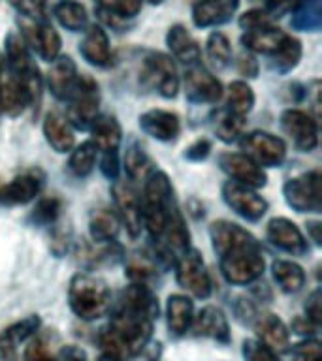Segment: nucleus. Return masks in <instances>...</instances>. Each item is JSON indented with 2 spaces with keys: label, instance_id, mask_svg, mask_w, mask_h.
Masks as SVG:
<instances>
[{
  "label": "nucleus",
  "instance_id": "a18cd8bd",
  "mask_svg": "<svg viewBox=\"0 0 322 361\" xmlns=\"http://www.w3.org/2000/svg\"><path fill=\"white\" fill-rule=\"evenodd\" d=\"M62 200L56 196L40 197L30 213V222L38 228H53L61 220Z\"/></svg>",
  "mask_w": 322,
  "mask_h": 361
},
{
  "label": "nucleus",
  "instance_id": "de8ad7c7",
  "mask_svg": "<svg viewBox=\"0 0 322 361\" xmlns=\"http://www.w3.org/2000/svg\"><path fill=\"white\" fill-rule=\"evenodd\" d=\"M17 13L27 19H47V4L49 0H8Z\"/></svg>",
  "mask_w": 322,
  "mask_h": 361
},
{
  "label": "nucleus",
  "instance_id": "cd10ccee",
  "mask_svg": "<svg viewBox=\"0 0 322 361\" xmlns=\"http://www.w3.org/2000/svg\"><path fill=\"white\" fill-rule=\"evenodd\" d=\"M143 0H95L96 13L107 27L129 28L130 21H134L141 11Z\"/></svg>",
  "mask_w": 322,
  "mask_h": 361
},
{
  "label": "nucleus",
  "instance_id": "680f3d73",
  "mask_svg": "<svg viewBox=\"0 0 322 361\" xmlns=\"http://www.w3.org/2000/svg\"><path fill=\"white\" fill-rule=\"evenodd\" d=\"M0 361H19L17 352H0Z\"/></svg>",
  "mask_w": 322,
  "mask_h": 361
},
{
  "label": "nucleus",
  "instance_id": "603ef678",
  "mask_svg": "<svg viewBox=\"0 0 322 361\" xmlns=\"http://www.w3.org/2000/svg\"><path fill=\"white\" fill-rule=\"evenodd\" d=\"M100 171L109 180H117L121 175V157L117 152H100Z\"/></svg>",
  "mask_w": 322,
  "mask_h": 361
},
{
  "label": "nucleus",
  "instance_id": "412c9836",
  "mask_svg": "<svg viewBox=\"0 0 322 361\" xmlns=\"http://www.w3.org/2000/svg\"><path fill=\"white\" fill-rule=\"evenodd\" d=\"M191 329L196 337L211 338L215 343L228 344L232 341L228 318L219 307H213V305L203 307L198 314H194Z\"/></svg>",
  "mask_w": 322,
  "mask_h": 361
},
{
  "label": "nucleus",
  "instance_id": "2eb2a0df",
  "mask_svg": "<svg viewBox=\"0 0 322 361\" xmlns=\"http://www.w3.org/2000/svg\"><path fill=\"white\" fill-rule=\"evenodd\" d=\"M281 130L298 151L311 152L318 147V121L309 111L298 107L285 109L281 113Z\"/></svg>",
  "mask_w": 322,
  "mask_h": 361
},
{
  "label": "nucleus",
  "instance_id": "f03ea898",
  "mask_svg": "<svg viewBox=\"0 0 322 361\" xmlns=\"http://www.w3.org/2000/svg\"><path fill=\"white\" fill-rule=\"evenodd\" d=\"M209 239L219 256V269L234 286H247L264 275L266 258L262 245L243 226L230 220H215L209 226Z\"/></svg>",
  "mask_w": 322,
  "mask_h": 361
},
{
  "label": "nucleus",
  "instance_id": "052dcab7",
  "mask_svg": "<svg viewBox=\"0 0 322 361\" xmlns=\"http://www.w3.org/2000/svg\"><path fill=\"white\" fill-rule=\"evenodd\" d=\"M321 222L318 220H311L307 222V237H311V241L315 243L316 247H321L322 237H321Z\"/></svg>",
  "mask_w": 322,
  "mask_h": 361
},
{
  "label": "nucleus",
  "instance_id": "dca6fc26",
  "mask_svg": "<svg viewBox=\"0 0 322 361\" xmlns=\"http://www.w3.org/2000/svg\"><path fill=\"white\" fill-rule=\"evenodd\" d=\"M45 185V173L40 168H32L16 175L10 183L0 185V205L19 207L34 202L42 194Z\"/></svg>",
  "mask_w": 322,
  "mask_h": 361
},
{
  "label": "nucleus",
  "instance_id": "9d476101",
  "mask_svg": "<svg viewBox=\"0 0 322 361\" xmlns=\"http://www.w3.org/2000/svg\"><path fill=\"white\" fill-rule=\"evenodd\" d=\"M239 149L251 160L258 164L260 168H279L287 160V143L279 135L254 130L239 137Z\"/></svg>",
  "mask_w": 322,
  "mask_h": 361
},
{
  "label": "nucleus",
  "instance_id": "58836bf2",
  "mask_svg": "<svg viewBox=\"0 0 322 361\" xmlns=\"http://www.w3.org/2000/svg\"><path fill=\"white\" fill-rule=\"evenodd\" d=\"M98 162V147L95 145V141L87 140L81 145H76L70 151V158H68V171L78 177V179H87L96 168Z\"/></svg>",
  "mask_w": 322,
  "mask_h": 361
},
{
  "label": "nucleus",
  "instance_id": "8fccbe9b",
  "mask_svg": "<svg viewBox=\"0 0 322 361\" xmlns=\"http://www.w3.org/2000/svg\"><path fill=\"white\" fill-rule=\"evenodd\" d=\"M292 361H322L321 343L315 338H305L292 346Z\"/></svg>",
  "mask_w": 322,
  "mask_h": 361
},
{
  "label": "nucleus",
  "instance_id": "7ed1b4c3",
  "mask_svg": "<svg viewBox=\"0 0 322 361\" xmlns=\"http://www.w3.org/2000/svg\"><path fill=\"white\" fill-rule=\"evenodd\" d=\"M174 205H177V202H175L172 180L166 171L155 168L143 180V194H141V220L151 241H157L160 237Z\"/></svg>",
  "mask_w": 322,
  "mask_h": 361
},
{
  "label": "nucleus",
  "instance_id": "4be33fe9",
  "mask_svg": "<svg viewBox=\"0 0 322 361\" xmlns=\"http://www.w3.org/2000/svg\"><path fill=\"white\" fill-rule=\"evenodd\" d=\"M254 333H256V341L266 344L275 354L290 350V329L273 312H262L254 316Z\"/></svg>",
  "mask_w": 322,
  "mask_h": 361
},
{
  "label": "nucleus",
  "instance_id": "4d7b16f0",
  "mask_svg": "<svg viewBox=\"0 0 322 361\" xmlns=\"http://www.w3.org/2000/svg\"><path fill=\"white\" fill-rule=\"evenodd\" d=\"M321 301H322V293L321 290L316 288V290L311 292V295L307 298V303H305V318H309L315 326H321V322H322Z\"/></svg>",
  "mask_w": 322,
  "mask_h": 361
},
{
  "label": "nucleus",
  "instance_id": "ea45409f",
  "mask_svg": "<svg viewBox=\"0 0 322 361\" xmlns=\"http://www.w3.org/2000/svg\"><path fill=\"white\" fill-rule=\"evenodd\" d=\"M213 132L215 135L219 137L222 143H234V141H239L243 134H245V117H239L236 113H232L230 109H219V111L213 113Z\"/></svg>",
  "mask_w": 322,
  "mask_h": 361
},
{
  "label": "nucleus",
  "instance_id": "c85d7f7f",
  "mask_svg": "<svg viewBox=\"0 0 322 361\" xmlns=\"http://www.w3.org/2000/svg\"><path fill=\"white\" fill-rule=\"evenodd\" d=\"M234 11L228 0H196L192 4V23L198 28L220 27L230 21Z\"/></svg>",
  "mask_w": 322,
  "mask_h": 361
},
{
  "label": "nucleus",
  "instance_id": "6e6552de",
  "mask_svg": "<svg viewBox=\"0 0 322 361\" xmlns=\"http://www.w3.org/2000/svg\"><path fill=\"white\" fill-rule=\"evenodd\" d=\"M175 281L186 293L198 299H208L213 292V282L209 275L202 252L198 248H189L175 259Z\"/></svg>",
  "mask_w": 322,
  "mask_h": 361
},
{
  "label": "nucleus",
  "instance_id": "37998d69",
  "mask_svg": "<svg viewBox=\"0 0 322 361\" xmlns=\"http://www.w3.org/2000/svg\"><path fill=\"white\" fill-rule=\"evenodd\" d=\"M56 335L53 331H38L27 341L23 360L25 361H59L55 348Z\"/></svg>",
  "mask_w": 322,
  "mask_h": 361
},
{
  "label": "nucleus",
  "instance_id": "bf43d9fd",
  "mask_svg": "<svg viewBox=\"0 0 322 361\" xmlns=\"http://www.w3.org/2000/svg\"><path fill=\"white\" fill-rule=\"evenodd\" d=\"M318 329V326H315L309 318H305V316H298V318H294L292 322V331L302 335V337H313Z\"/></svg>",
  "mask_w": 322,
  "mask_h": 361
},
{
  "label": "nucleus",
  "instance_id": "b1692460",
  "mask_svg": "<svg viewBox=\"0 0 322 361\" xmlns=\"http://www.w3.org/2000/svg\"><path fill=\"white\" fill-rule=\"evenodd\" d=\"M79 75L81 73L78 72V66H76L72 56L59 55L55 61L51 62L45 83H47V89L56 100L66 102L68 96L72 94V90L76 89Z\"/></svg>",
  "mask_w": 322,
  "mask_h": 361
},
{
  "label": "nucleus",
  "instance_id": "e2e57ef3",
  "mask_svg": "<svg viewBox=\"0 0 322 361\" xmlns=\"http://www.w3.org/2000/svg\"><path fill=\"white\" fill-rule=\"evenodd\" d=\"M147 2H149V4H153V6H157V4H162L164 0H147Z\"/></svg>",
  "mask_w": 322,
  "mask_h": 361
},
{
  "label": "nucleus",
  "instance_id": "338daca9",
  "mask_svg": "<svg viewBox=\"0 0 322 361\" xmlns=\"http://www.w3.org/2000/svg\"><path fill=\"white\" fill-rule=\"evenodd\" d=\"M0 61H2V56H0Z\"/></svg>",
  "mask_w": 322,
  "mask_h": 361
},
{
  "label": "nucleus",
  "instance_id": "2f4dec72",
  "mask_svg": "<svg viewBox=\"0 0 322 361\" xmlns=\"http://www.w3.org/2000/svg\"><path fill=\"white\" fill-rule=\"evenodd\" d=\"M121 220L117 213L109 207L95 209L89 216V235L93 243L117 241L121 231Z\"/></svg>",
  "mask_w": 322,
  "mask_h": 361
},
{
  "label": "nucleus",
  "instance_id": "5701e85b",
  "mask_svg": "<svg viewBox=\"0 0 322 361\" xmlns=\"http://www.w3.org/2000/svg\"><path fill=\"white\" fill-rule=\"evenodd\" d=\"M76 256H78V262L83 265L85 269L95 271L104 267V265H115L117 262L124 259L126 254H124V248L117 241H81L76 247Z\"/></svg>",
  "mask_w": 322,
  "mask_h": 361
},
{
  "label": "nucleus",
  "instance_id": "f3484780",
  "mask_svg": "<svg viewBox=\"0 0 322 361\" xmlns=\"http://www.w3.org/2000/svg\"><path fill=\"white\" fill-rule=\"evenodd\" d=\"M266 237L277 250L290 256H305L309 252V241L304 235V231L299 230L298 224H294L292 220L285 216H275L268 222Z\"/></svg>",
  "mask_w": 322,
  "mask_h": 361
},
{
  "label": "nucleus",
  "instance_id": "393cba45",
  "mask_svg": "<svg viewBox=\"0 0 322 361\" xmlns=\"http://www.w3.org/2000/svg\"><path fill=\"white\" fill-rule=\"evenodd\" d=\"M166 45L169 49V56L174 61L191 66L202 61V49L198 39L191 34L185 25H172L166 32Z\"/></svg>",
  "mask_w": 322,
  "mask_h": 361
},
{
  "label": "nucleus",
  "instance_id": "5fc2aeb1",
  "mask_svg": "<svg viewBox=\"0 0 322 361\" xmlns=\"http://www.w3.org/2000/svg\"><path fill=\"white\" fill-rule=\"evenodd\" d=\"M237 72L239 75L247 79H254L258 75L260 72V64L256 61V56L253 53H249V51L243 49V53L237 56Z\"/></svg>",
  "mask_w": 322,
  "mask_h": 361
},
{
  "label": "nucleus",
  "instance_id": "72a5a7b5",
  "mask_svg": "<svg viewBox=\"0 0 322 361\" xmlns=\"http://www.w3.org/2000/svg\"><path fill=\"white\" fill-rule=\"evenodd\" d=\"M53 16L68 32H83L89 27V13L79 0H59L53 6Z\"/></svg>",
  "mask_w": 322,
  "mask_h": 361
},
{
  "label": "nucleus",
  "instance_id": "864d4df0",
  "mask_svg": "<svg viewBox=\"0 0 322 361\" xmlns=\"http://www.w3.org/2000/svg\"><path fill=\"white\" fill-rule=\"evenodd\" d=\"M70 241H72V231L68 228H62L59 222L53 226V231H51V250L56 254V256H62L66 252L68 247H70Z\"/></svg>",
  "mask_w": 322,
  "mask_h": 361
},
{
  "label": "nucleus",
  "instance_id": "f257e3e1",
  "mask_svg": "<svg viewBox=\"0 0 322 361\" xmlns=\"http://www.w3.org/2000/svg\"><path fill=\"white\" fill-rule=\"evenodd\" d=\"M112 320L98 333L102 357L107 361H129L141 354L153 337L158 316V299L143 282H130L112 305Z\"/></svg>",
  "mask_w": 322,
  "mask_h": 361
},
{
  "label": "nucleus",
  "instance_id": "ddd939ff",
  "mask_svg": "<svg viewBox=\"0 0 322 361\" xmlns=\"http://www.w3.org/2000/svg\"><path fill=\"white\" fill-rule=\"evenodd\" d=\"M220 194H222L226 205L247 222H258L270 209L268 200L260 196L256 188L239 185L234 180H226Z\"/></svg>",
  "mask_w": 322,
  "mask_h": 361
},
{
  "label": "nucleus",
  "instance_id": "a878e982",
  "mask_svg": "<svg viewBox=\"0 0 322 361\" xmlns=\"http://www.w3.org/2000/svg\"><path fill=\"white\" fill-rule=\"evenodd\" d=\"M287 38L288 32H285L282 28L275 27V25L271 23V25H266V27L243 32L242 45L243 49L249 51V53H253V55L271 56L275 55Z\"/></svg>",
  "mask_w": 322,
  "mask_h": 361
},
{
  "label": "nucleus",
  "instance_id": "4468645a",
  "mask_svg": "<svg viewBox=\"0 0 322 361\" xmlns=\"http://www.w3.org/2000/svg\"><path fill=\"white\" fill-rule=\"evenodd\" d=\"M112 196L121 226L132 239H138L143 230V220H141V197L134 188V183L119 179L113 180Z\"/></svg>",
  "mask_w": 322,
  "mask_h": 361
},
{
  "label": "nucleus",
  "instance_id": "bb28decb",
  "mask_svg": "<svg viewBox=\"0 0 322 361\" xmlns=\"http://www.w3.org/2000/svg\"><path fill=\"white\" fill-rule=\"evenodd\" d=\"M42 132L47 141V145L59 154H66L76 147V134L72 124L68 123L66 115L59 111H49L44 117Z\"/></svg>",
  "mask_w": 322,
  "mask_h": 361
},
{
  "label": "nucleus",
  "instance_id": "79ce46f5",
  "mask_svg": "<svg viewBox=\"0 0 322 361\" xmlns=\"http://www.w3.org/2000/svg\"><path fill=\"white\" fill-rule=\"evenodd\" d=\"M254 102V90L251 89V85L243 79H236L228 85L226 90V109H230L232 113H236L239 117H247L249 113L253 111Z\"/></svg>",
  "mask_w": 322,
  "mask_h": 361
},
{
  "label": "nucleus",
  "instance_id": "6ab92c4d",
  "mask_svg": "<svg viewBox=\"0 0 322 361\" xmlns=\"http://www.w3.org/2000/svg\"><path fill=\"white\" fill-rule=\"evenodd\" d=\"M138 124L143 134L160 143H174L181 134V118L169 109H147L138 117Z\"/></svg>",
  "mask_w": 322,
  "mask_h": 361
},
{
  "label": "nucleus",
  "instance_id": "a211bd4d",
  "mask_svg": "<svg viewBox=\"0 0 322 361\" xmlns=\"http://www.w3.org/2000/svg\"><path fill=\"white\" fill-rule=\"evenodd\" d=\"M219 168L228 175V179L239 185L251 186V188H262L268 183V175L264 168H260L258 164L251 160L243 152H222L217 158Z\"/></svg>",
  "mask_w": 322,
  "mask_h": 361
},
{
  "label": "nucleus",
  "instance_id": "39448f33",
  "mask_svg": "<svg viewBox=\"0 0 322 361\" xmlns=\"http://www.w3.org/2000/svg\"><path fill=\"white\" fill-rule=\"evenodd\" d=\"M4 64L11 73H16L21 79V83L27 87L28 94L32 98V106L38 107L42 102V90H44V78L40 73L38 64L34 62L32 53L23 42L19 34L10 32L4 39Z\"/></svg>",
  "mask_w": 322,
  "mask_h": 361
},
{
  "label": "nucleus",
  "instance_id": "c03bdc74",
  "mask_svg": "<svg viewBox=\"0 0 322 361\" xmlns=\"http://www.w3.org/2000/svg\"><path fill=\"white\" fill-rule=\"evenodd\" d=\"M205 55L215 70H225L232 62V42L225 32L215 30L205 42Z\"/></svg>",
  "mask_w": 322,
  "mask_h": 361
},
{
  "label": "nucleus",
  "instance_id": "aec40b11",
  "mask_svg": "<svg viewBox=\"0 0 322 361\" xmlns=\"http://www.w3.org/2000/svg\"><path fill=\"white\" fill-rule=\"evenodd\" d=\"M83 32V39L79 44V53L85 59V62H89L90 66L100 68V70L112 68L115 56H113L109 38H107L104 27L102 25H89Z\"/></svg>",
  "mask_w": 322,
  "mask_h": 361
},
{
  "label": "nucleus",
  "instance_id": "0e129e2a",
  "mask_svg": "<svg viewBox=\"0 0 322 361\" xmlns=\"http://www.w3.org/2000/svg\"><path fill=\"white\" fill-rule=\"evenodd\" d=\"M100 361H107V360H104V357H102V360Z\"/></svg>",
  "mask_w": 322,
  "mask_h": 361
},
{
  "label": "nucleus",
  "instance_id": "49530a36",
  "mask_svg": "<svg viewBox=\"0 0 322 361\" xmlns=\"http://www.w3.org/2000/svg\"><path fill=\"white\" fill-rule=\"evenodd\" d=\"M243 361H281L279 355L271 348H268L266 344H262L256 338H247L243 341L242 346Z\"/></svg>",
  "mask_w": 322,
  "mask_h": 361
},
{
  "label": "nucleus",
  "instance_id": "c756f323",
  "mask_svg": "<svg viewBox=\"0 0 322 361\" xmlns=\"http://www.w3.org/2000/svg\"><path fill=\"white\" fill-rule=\"evenodd\" d=\"M90 140L100 152H117L123 143V128L113 115H98L90 124Z\"/></svg>",
  "mask_w": 322,
  "mask_h": 361
},
{
  "label": "nucleus",
  "instance_id": "20e7f679",
  "mask_svg": "<svg viewBox=\"0 0 322 361\" xmlns=\"http://www.w3.org/2000/svg\"><path fill=\"white\" fill-rule=\"evenodd\" d=\"M68 305L79 320H98L112 310V290L100 276L76 273L68 284Z\"/></svg>",
  "mask_w": 322,
  "mask_h": 361
},
{
  "label": "nucleus",
  "instance_id": "7c9ffc66",
  "mask_svg": "<svg viewBox=\"0 0 322 361\" xmlns=\"http://www.w3.org/2000/svg\"><path fill=\"white\" fill-rule=\"evenodd\" d=\"M192 318H194V303L189 295L183 293H174L169 295L166 303V320H168V329L172 335L181 337L191 329Z\"/></svg>",
  "mask_w": 322,
  "mask_h": 361
},
{
  "label": "nucleus",
  "instance_id": "423d86ee",
  "mask_svg": "<svg viewBox=\"0 0 322 361\" xmlns=\"http://www.w3.org/2000/svg\"><path fill=\"white\" fill-rule=\"evenodd\" d=\"M140 81L157 90L162 98H175L181 90L177 64L169 55L160 51H145L140 62Z\"/></svg>",
  "mask_w": 322,
  "mask_h": 361
},
{
  "label": "nucleus",
  "instance_id": "3c124183",
  "mask_svg": "<svg viewBox=\"0 0 322 361\" xmlns=\"http://www.w3.org/2000/svg\"><path fill=\"white\" fill-rule=\"evenodd\" d=\"M211 151H213V143L208 137H200V140L192 141L191 145L186 147L185 152H183V158L189 160V162H203V160H208Z\"/></svg>",
  "mask_w": 322,
  "mask_h": 361
},
{
  "label": "nucleus",
  "instance_id": "c9c22d12",
  "mask_svg": "<svg viewBox=\"0 0 322 361\" xmlns=\"http://www.w3.org/2000/svg\"><path fill=\"white\" fill-rule=\"evenodd\" d=\"M123 168L129 180L136 183V180H145L147 175L155 169V164H153L151 157L147 154L140 141L134 140L126 145V151H124L123 157Z\"/></svg>",
  "mask_w": 322,
  "mask_h": 361
},
{
  "label": "nucleus",
  "instance_id": "f704fd0d",
  "mask_svg": "<svg viewBox=\"0 0 322 361\" xmlns=\"http://www.w3.org/2000/svg\"><path fill=\"white\" fill-rule=\"evenodd\" d=\"M271 275L285 293H298L305 286L304 267L292 259H275L271 264Z\"/></svg>",
  "mask_w": 322,
  "mask_h": 361
},
{
  "label": "nucleus",
  "instance_id": "1a4fd4ad",
  "mask_svg": "<svg viewBox=\"0 0 322 361\" xmlns=\"http://www.w3.org/2000/svg\"><path fill=\"white\" fill-rule=\"evenodd\" d=\"M282 196L288 207L294 209L296 213L318 214L322 211L321 171L309 169L288 179L282 185Z\"/></svg>",
  "mask_w": 322,
  "mask_h": 361
},
{
  "label": "nucleus",
  "instance_id": "13d9d810",
  "mask_svg": "<svg viewBox=\"0 0 322 361\" xmlns=\"http://www.w3.org/2000/svg\"><path fill=\"white\" fill-rule=\"evenodd\" d=\"M56 360L59 361H87V354L83 348H79L76 344H66L61 346L56 352Z\"/></svg>",
  "mask_w": 322,
  "mask_h": 361
},
{
  "label": "nucleus",
  "instance_id": "473e14b6",
  "mask_svg": "<svg viewBox=\"0 0 322 361\" xmlns=\"http://www.w3.org/2000/svg\"><path fill=\"white\" fill-rule=\"evenodd\" d=\"M42 320L38 314H30L11 324L0 331V352H17V348L40 331Z\"/></svg>",
  "mask_w": 322,
  "mask_h": 361
},
{
  "label": "nucleus",
  "instance_id": "f8f14e48",
  "mask_svg": "<svg viewBox=\"0 0 322 361\" xmlns=\"http://www.w3.org/2000/svg\"><path fill=\"white\" fill-rule=\"evenodd\" d=\"M183 90H185L186 100L196 106L217 104L225 94L222 83L202 62L186 66L183 73Z\"/></svg>",
  "mask_w": 322,
  "mask_h": 361
},
{
  "label": "nucleus",
  "instance_id": "69168bd1",
  "mask_svg": "<svg viewBox=\"0 0 322 361\" xmlns=\"http://www.w3.org/2000/svg\"><path fill=\"white\" fill-rule=\"evenodd\" d=\"M149 361H157V360H149Z\"/></svg>",
  "mask_w": 322,
  "mask_h": 361
},
{
  "label": "nucleus",
  "instance_id": "a19ab883",
  "mask_svg": "<svg viewBox=\"0 0 322 361\" xmlns=\"http://www.w3.org/2000/svg\"><path fill=\"white\" fill-rule=\"evenodd\" d=\"M304 56V47H302V42H299L296 36H290L285 39V44L279 47L275 55L270 56V68L279 75H287L292 70H296Z\"/></svg>",
  "mask_w": 322,
  "mask_h": 361
},
{
  "label": "nucleus",
  "instance_id": "0eeeda50",
  "mask_svg": "<svg viewBox=\"0 0 322 361\" xmlns=\"http://www.w3.org/2000/svg\"><path fill=\"white\" fill-rule=\"evenodd\" d=\"M68 123L72 124L73 130H87L90 124L100 115V90L98 83L90 75H79L76 89L68 96Z\"/></svg>",
  "mask_w": 322,
  "mask_h": 361
},
{
  "label": "nucleus",
  "instance_id": "e433bc0d",
  "mask_svg": "<svg viewBox=\"0 0 322 361\" xmlns=\"http://www.w3.org/2000/svg\"><path fill=\"white\" fill-rule=\"evenodd\" d=\"M290 17V27L299 32H318L322 27V0H299Z\"/></svg>",
  "mask_w": 322,
  "mask_h": 361
},
{
  "label": "nucleus",
  "instance_id": "09e8293b",
  "mask_svg": "<svg viewBox=\"0 0 322 361\" xmlns=\"http://www.w3.org/2000/svg\"><path fill=\"white\" fill-rule=\"evenodd\" d=\"M273 21H275V19H273L264 8H253V10L243 11L237 23H239V27L243 28V32H247V30H254V28L271 25Z\"/></svg>",
  "mask_w": 322,
  "mask_h": 361
},
{
  "label": "nucleus",
  "instance_id": "4c0bfd02",
  "mask_svg": "<svg viewBox=\"0 0 322 361\" xmlns=\"http://www.w3.org/2000/svg\"><path fill=\"white\" fill-rule=\"evenodd\" d=\"M160 264L155 258V254L149 252H134L124 256V275L130 282H149L157 276Z\"/></svg>",
  "mask_w": 322,
  "mask_h": 361
},
{
  "label": "nucleus",
  "instance_id": "9b49d317",
  "mask_svg": "<svg viewBox=\"0 0 322 361\" xmlns=\"http://www.w3.org/2000/svg\"><path fill=\"white\" fill-rule=\"evenodd\" d=\"M19 28H21L23 42L27 44L30 53L42 59V61L53 62L56 56L61 55L62 39L61 34L56 32L55 27L47 19H19Z\"/></svg>",
  "mask_w": 322,
  "mask_h": 361
},
{
  "label": "nucleus",
  "instance_id": "6e6d98bb",
  "mask_svg": "<svg viewBox=\"0 0 322 361\" xmlns=\"http://www.w3.org/2000/svg\"><path fill=\"white\" fill-rule=\"evenodd\" d=\"M298 2L299 0H262V4H264L262 8H264L273 19H277V17H282L287 16V13H290V11L296 8Z\"/></svg>",
  "mask_w": 322,
  "mask_h": 361
}]
</instances>
